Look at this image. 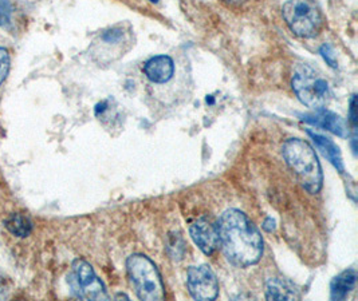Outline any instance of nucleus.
Here are the masks:
<instances>
[{
	"label": "nucleus",
	"instance_id": "f257e3e1",
	"mask_svg": "<svg viewBox=\"0 0 358 301\" xmlns=\"http://www.w3.org/2000/svg\"><path fill=\"white\" fill-rule=\"evenodd\" d=\"M219 247L228 261L245 268L257 264L263 254V238L258 228L243 212L226 210L217 221Z\"/></svg>",
	"mask_w": 358,
	"mask_h": 301
},
{
	"label": "nucleus",
	"instance_id": "f03ea898",
	"mask_svg": "<svg viewBox=\"0 0 358 301\" xmlns=\"http://www.w3.org/2000/svg\"><path fill=\"white\" fill-rule=\"evenodd\" d=\"M282 156L306 191L317 194L322 189V168L309 143L299 138H290L282 146Z\"/></svg>",
	"mask_w": 358,
	"mask_h": 301
},
{
	"label": "nucleus",
	"instance_id": "7ed1b4c3",
	"mask_svg": "<svg viewBox=\"0 0 358 301\" xmlns=\"http://www.w3.org/2000/svg\"><path fill=\"white\" fill-rule=\"evenodd\" d=\"M127 270L140 300H163V279L150 258L144 254H133L127 260Z\"/></svg>",
	"mask_w": 358,
	"mask_h": 301
},
{
	"label": "nucleus",
	"instance_id": "20e7f679",
	"mask_svg": "<svg viewBox=\"0 0 358 301\" xmlns=\"http://www.w3.org/2000/svg\"><path fill=\"white\" fill-rule=\"evenodd\" d=\"M292 85L298 99L314 110L324 109L330 101L331 94L327 80L309 64H301L295 70Z\"/></svg>",
	"mask_w": 358,
	"mask_h": 301
},
{
	"label": "nucleus",
	"instance_id": "39448f33",
	"mask_svg": "<svg viewBox=\"0 0 358 301\" xmlns=\"http://www.w3.org/2000/svg\"><path fill=\"white\" fill-rule=\"evenodd\" d=\"M282 14L287 26L296 36L314 38L322 30V15L309 0L286 1L282 7Z\"/></svg>",
	"mask_w": 358,
	"mask_h": 301
},
{
	"label": "nucleus",
	"instance_id": "423d86ee",
	"mask_svg": "<svg viewBox=\"0 0 358 301\" xmlns=\"http://www.w3.org/2000/svg\"><path fill=\"white\" fill-rule=\"evenodd\" d=\"M67 283L73 295L81 300H108L109 296L93 270V267L85 260L73 263Z\"/></svg>",
	"mask_w": 358,
	"mask_h": 301
},
{
	"label": "nucleus",
	"instance_id": "0eeeda50",
	"mask_svg": "<svg viewBox=\"0 0 358 301\" xmlns=\"http://www.w3.org/2000/svg\"><path fill=\"white\" fill-rule=\"evenodd\" d=\"M187 288L195 300H215L219 295L216 274L208 265L191 267L188 270Z\"/></svg>",
	"mask_w": 358,
	"mask_h": 301
},
{
	"label": "nucleus",
	"instance_id": "6e6552de",
	"mask_svg": "<svg viewBox=\"0 0 358 301\" xmlns=\"http://www.w3.org/2000/svg\"><path fill=\"white\" fill-rule=\"evenodd\" d=\"M189 235L203 254L211 256L217 251L219 248L217 228L212 225L211 221L206 219L196 220L189 228Z\"/></svg>",
	"mask_w": 358,
	"mask_h": 301
},
{
	"label": "nucleus",
	"instance_id": "1a4fd4ad",
	"mask_svg": "<svg viewBox=\"0 0 358 301\" xmlns=\"http://www.w3.org/2000/svg\"><path fill=\"white\" fill-rule=\"evenodd\" d=\"M175 61L169 55H157L144 64V74L153 85H165L175 77Z\"/></svg>",
	"mask_w": 358,
	"mask_h": 301
},
{
	"label": "nucleus",
	"instance_id": "9d476101",
	"mask_svg": "<svg viewBox=\"0 0 358 301\" xmlns=\"http://www.w3.org/2000/svg\"><path fill=\"white\" fill-rule=\"evenodd\" d=\"M302 121L308 122L310 125H314V126L322 127L342 138L348 137V134H349L348 126L341 117L333 111L325 110V108L318 109V110H315V112H311V114H303Z\"/></svg>",
	"mask_w": 358,
	"mask_h": 301
},
{
	"label": "nucleus",
	"instance_id": "9b49d317",
	"mask_svg": "<svg viewBox=\"0 0 358 301\" xmlns=\"http://www.w3.org/2000/svg\"><path fill=\"white\" fill-rule=\"evenodd\" d=\"M267 300H299L301 293L296 286L287 279H270L266 284Z\"/></svg>",
	"mask_w": 358,
	"mask_h": 301
},
{
	"label": "nucleus",
	"instance_id": "f8f14e48",
	"mask_svg": "<svg viewBox=\"0 0 358 301\" xmlns=\"http://www.w3.org/2000/svg\"><path fill=\"white\" fill-rule=\"evenodd\" d=\"M308 134L310 138L313 140V142L315 143V146L318 147V150L322 153V156L325 157L340 173H343V162H342L341 152L340 147L333 142L330 138H327L325 135H321L318 133H314L309 130Z\"/></svg>",
	"mask_w": 358,
	"mask_h": 301
},
{
	"label": "nucleus",
	"instance_id": "ddd939ff",
	"mask_svg": "<svg viewBox=\"0 0 358 301\" xmlns=\"http://www.w3.org/2000/svg\"><path fill=\"white\" fill-rule=\"evenodd\" d=\"M357 281V272L355 270H345L338 274L330 286L331 300H345L346 296L353 291Z\"/></svg>",
	"mask_w": 358,
	"mask_h": 301
},
{
	"label": "nucleus",
	"instance_id": "4468645a",
	"mask_svg": "<svg viewBox=\"0 0 358 301\" xmlns=\"http://www.w3.org/2000/svg\"><path fill=\"white\" fill-rule=\"evenodd\" d=\"M4 225L7 230L17 237H27L33 230V223L30 221V219L20 213L10 216L4 222Z\"/></svg>",
	"mask_w": 358,
	"mask_h": 301
},
{
	"label": "nucleus",
	"instance_id": "2eb2a0df",
	"mask_svg": "<svg viewBox=\"0 0 358 301\" xmlns=\"http://www.w3.org/2000/svg\"><path fill=\"white\" fill-rule=\"evenodd\" d=\"M10 71V54L8 50L4 47H0V86L7 78Z\"/></svg>",
	"mask_w": 358,
	"mask_h": 301
},
{
	"label": "nucleus",
	"instance_id": "dca6fc26",
	"mask_svg": "<svg viewBox=\"0 0 358 301\" xmlns=\"http://www.w3.org/2000/svg\"><path fill=\"white\" fill-rule=\"evenodd\" d=\"M13 8L8 0H0V27H4L11 20Z\"/></svg>",
	"mask_w": 358,
	"mask_h": 301
},
{
	"label": "nucleus",
	"instance_id": "f3484780",
	"mask_svg": "<svg viewBox=\"0 0 358 301\" xmlns=\"http://www.w3.org/2000/svg\"><path fill=\"white\" fill-rule=\"evenodd\" d=\"M320 52L321 55L324 57V59L326 61V64H329L330 67L336 68L338 64H337V57L334 54V50L330 46V45H324L322 47L320 48Z\"/></svg>",
	"mask_w": 358,
	"mask_h": 301
},
{
	"label": "nucleus",
	"instance_id": "a211bd4d",
	"mask_svg": "<svg viewBox=\"0 0 358 301\" xmlns=\"http://www.w3.org/2000/svg\"><path fill=\"white\" fill-rule=\"evenodd\" d=\"M10 292V284L7 277L0 272V299H6Z\"/></svg>",
	"mask_w": 358,
	"mask_h": 301
},
{
	"label": "nucleus",
	"instance_id": "6ab92c4d",
	"mask_svg": "<svg viewBox=\"0 0 358 301\" xmlns=\"http://www.w3.org/2000/svg\"><path fill=\"white\" fill-rule=\"evenodd\" d=\"M263 229H264V230H267V232H271V230H274V229H275V221H274L273 219H267V220L264 221Z\"/></svg>",
	"mask_w": 358,
	"mask_h": 301
},
{
	"label": "nucleus",
	"instance_id": "aec40b11",
	"mask_svg": "<svg viewBox=\"0 0 358 301\" xmlns=\"http://www.w3.org/2000/svg\"><path fill=\"white\" fill-rule=\"evenodd\" d=\"M224 1H227L229 4H241V3H243L245 0H224Z\"/></svg>",
	"mask_w": 358,
	"mask_h": 301
},
{
	"label": "nucleus",
	"instance_id": "412c9836",
	"mask_svg": "<svg viewBox=\"0 0 358 301\" xmlns=\"http://www.w3.org/2000/svg\"><path fill=\"white\" fill-rule=\"evenodd\" d=\"M149 1H152V3H157L159 0H149Z\"/></svg>",
	"mask_w": 358,
	"mask_h": 301
}]
</instances>
